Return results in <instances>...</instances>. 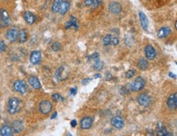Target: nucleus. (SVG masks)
<instances>
[{"mask_svg": "<svg viewBox=\"0 0 177 136\" xmlns=\"http://www.w3.org/2000/svg\"><path fill=\"white\" fill-rule=\"evenodd\" d=\"M108 10L113 14H119L122 10L121 3L118 2H112L108 5Z\"/></svg>", "mask_w": 177, "mask_h": 136, "instance_id": "nucleus-11", "label": "nucleus"}, {"mask_svg": "<svg viewBox=\"0 0 177 136\" xmlns=\"http://www.w3.org/2000/svg\"><path fill=\"white\" fill-rule=\"evenodd\" d=\"M13 134V130L10 125H3L0 129V135L2 136H12Z\"/></svg>", "mask_w": 177, "mask_h": 136, "instance_id": "nucleus-20", "label": "nucleus"}, {"mask_svg": "<svg viewBox=\"0 0 177 136\" xmlns=\"http://www.w3.org/2000/svg\"><path fill=\"white\" fill-rule=\"evenodd\" d=\"M28 39V34L25 29H21L19 32H17V40L19 42L24 43Z\"/></svg>", "mask_w": 177, "mask_h": 136, "instance_id": "nucleus-21", "label": "nucleus"}, {"mask_svg": "<svg viewBox=\"0 0 177 136\" xmlns=\"http://www.w3.org/2000/svg\"><path fill=\"white\" fill-rule=\"evenodd\" d=\"M63 73H64V68L63 67H59L57 68L56 73H55V76H56V78L58 81H62L63 78Z\"/></svg>", "mask_w": 177, "mask_h": 136, "instance_id": "nucleus-26", "label": "nucleus"}, {"mask_svg": "<svg viewBox=\"0 0 177 136\" xmlns=\"http://www.w3.org/2000/svg\"><path fill=\"white\" fill-rule=\"evenodd\" d=\"M103 0H94L93 3H92V7L95 9V8H97L102 3Z\"/></svg>", "mask_w": 177, "mask_h": 136, "instance_id": "nucleus-34", "label": "nucleus"}, {"mask_svg": "<svg viewBox=\"0 0 177 136\" xmlns=\"http://www.w3.org/2000/svg\"><path fill=\"white\" fill-rule=\"evenodd\" d=\"M176 27H177V21H176V22H175V28H176Z\"/></svg>", "mask_w": 177, "mask_h": 136, "instance_id": "nucleus-44", "label": "nucleus"}, {"mask_svg": "<svg viewBox=\"0 0 177 136\" xmlns=\"http://www.w3.org/2000/svg\"><path fill=\"white\" fill-rule=\"evenodd\" d=\"M11 128L13 130V132H15V133H21L24 130V125H23L22 121H18V120L13 121Z\"/></svg>", "mask_w": 177, "mask_h": 136, "instance_id": "nucleus-22", "label": "nucleus"}, {"mask_svg": "<svg viewBox=\"0 0 177 136\" xmlns=\"http://www.w3.org/2000/svg\"><path fill=\"white\" fill-rule=\"evenodd\" d=\"M112 79V75L110 74H107V77H106V80L109 81V80Z\"/></svg>", "mask_w": 177, "mask_h": 136, "instance_id": "nucleus-40", "label": "nucleus"}, {"mask_svg": "<svg viewBox=\"0 0 177 136\" xmlns=\"http://www.w3.org/2000/svg\"><path fill=\"white\" fill-rule=\"evenodd\" d=\"M171 33V29L167 26H164V27H162L160 28L158 32H157V36L158 38H164L166 37H167L169 34Z\"/></svg>", "mask_w": 177, "mask_h": 136, "instance_id": "nucleus-15", "label": "nucleus"}, {"mask_svg": "<svg viewBox=\"0 0 177 136\" xmlns=\"http://www.w3.org/2000/svg\"><path fill=\"white\" fill-rule=\"evenodd\" d=\"M13 89H14V91H17L18 93L24 95L26 93V91L28 90V87H27V85L25 81L17 80L13 84Z\"/></svg>", "mask_w": 177, "mask_h": 136, "instance_id": "nucleus-3", "label": "nucleus"}, {"mask_svg": "<svg viewBox=\"0 0 177 136\" xmlns=\"http://www.w3.org/2000/svg\"><path fill=\"white\" fill-rule=\"evenodd\" d=\"M166 105L168 108L171 110H176L177 108V94H172L169 96L167 100H166Z\"/></svg>", "mask_w": 177, "mask_h": 136, "instance_id": "nucleus-9", "label": "nucleus"}, {"mask_svg": "<svg viewBox=\"0 0 177 136\" xmlns=\"http://www.w3.org/2000/svg\"><path fill=\"white\" fill-rule=\"evenodd\" d=\"M112 37H113L112 34H107V35L103 38V45L109 46V43H110V41H111Z\"/></svg>", "mask_w": 177, "mask_h": 136, "instance_id": "nucleus-28", "label": "nucleus"}, {"mask_svg": "<svg viewBox=\"0 0 177 136\" xmlns=\"http://www.w3.org/2000/svg\"><path fill=\"white\" fill-rule=\"evenodd\" d=\"M6 50V44L3 41H0V53L3 52Z\"/></svg>", "mask_w": 177, "mask_h": 136, "instance_id": "nucleus-35", "label": "nucleus"}, {"mask_svg": "<svg viewBox=\"0 0 177 136\" xmlns=\"http://www.w3.org/2000/svg\"><path fill=\"white\" fill-rule=\"evenodd\" d=\"M139 19L140 21V25L144 30H147L148 27V18L146 17V15L143 12V11H140L139 12Z\"/></svg>", "mask_w": 177, "mask_h": 136, "instance_id": "nucleus-14", "label": "nucleus"}, {"mask_svg": "<svg viewBox=\"0 0 177 136\" xmlns=\"http://www.w3.org/2000/svg\"><path fill=\"white\" fill-rule=\"evenodd\" d=\"M110 123H111V125L114 127V128H116V129H122V128H123V126H124V120L122 119L121 117L119 116H115L114 117L111 121H110Z\"/></svg>", "mask_w": 177, "mask_h": 136, "instance_id": "nucleus-8", "label": "nucleus"}, {"mask_svg": "<svg viewBox=\"0 0 177 136\" xmlns=\"http://www.w3.org/2000/svg\"><path fill=\"white\" fill-rule=\"evenodd\" d=\"M51 98H52V100L55 101V102H58V101H63L64 100V98H63L60 94H57V93H54V94H52V96H51Z\"/></svg>", "mask_w": 177, "mask_h": 136, "instance_id": "nucleus-29", "label": "nucleus"}, {"mask_svg": "<svg viewBox=\"0 0 177 136\" xmlns=\"http://www.w3.org/2000/svg\"><path fill=\"white\" fill-rule=\"evenodd\" d=\"M29 60L32 64H39L42 60V53L39 51H34L30 54Z\"/></svg>", "mask_w": 177, "mask_h": 136, "instance_id": "nucleus-10", "label": "nucleus"}, {"mask_svg": "<svg viewBox=\"0 0 177 136\" xmlns=\"http://www.w3.org/2000/svg\"><path fill=\"white\" fill-rule=\"evenodd\" d=\"M169 76L172 78H176V75L175 74H173L172 73H169Z\"/></svg>", "mask_w": 177, "mask_h": 136, "instance_id": "nucleus-43", "label": "nucleus"}, {"mask_svg": "<svg viewBox=\"0 0 177 136\" xmlns=\"http://www.w3.org/2000/svg\"><path fill=\"white\" fill-rule=\"evenodd\" d=\"M101 74H95V78H101Z\"/></svg>", "mask_w": 177, "mask_h": 136, "instance_id": "nucleus-41", "label": "nucleus"}, {"mask_svg": "<svg viewBox=\"0 0 177 136\" xmlns=\"http://www.w3.org/2000/svg\"><path fill=\"white\" fill-rule=\"evenodd\" d=\"M63 0H55L53 4H52V7H51V11H53L54 13H57L59 11L60 9V7L62 3Z\"/></svg>", "mask_w": 177, "mask_h": 136, "instance_id": "nucleus-25", "label": "nucleus"}, {"mask_svg": "<svg viewBox=\"0 0 177 136\" xmlns=\"http://www.w3.org/2000/svg\"><path fill=\"white\" fill-rule=\"evenodd\" d=\"M157 134L159 136H166V135H171V134L168 133V131H166L165 125H163L162 122H158L157 125Z\"/></svg>", "mask_w": 177, "mask_h": 136, "instance_id": "nucleus-18", "label": "nucleus"}, {"mask_svg": "<svg viewBox=\"0 0 177 136\" xmlns=\"http://www.w3.org/2000/svg\"><path fill=\"white\" fill-rule=\"evenodd\" d=\"M69 92H70L71 96H75L77 94V88H71Z\"/></svg>", "mask_w": 177, "mask_h": 136, "instance_id": "nucleus-38", "label": "nucleus"}, {"mask_svg": "<svg viewBox=\"0 0 177 136\" xmlns=\"http://www.w3.org/2000/svg\"><path fill=\"white\" fill-rule=\"evenodd\" d=\"M144 54H145L146 58L148 60H154V59L156 58V56H157V51L155 50V48L153 46L149 45V44L145 46V47H144Z\"/></svg>", "mask_w": 177, "mask_h": 136, "instance_id": "nucleus-6", "label": "nucleus"}, {"mask_svg": "<svg viewBox=\"0 0 177 136\" xmlns=\"http://www.w3.org/2000/svg\"><path fill=\"white\" fill-rule=\"evenodd\" d=\"M51 49L54 51H58L61 49V45L60 42H54L52 45H51Z\"/></svg>", "mask_w": 177, "mask_h": 136, "instance_id": "nucleus-30", "label": "nucleus"}, {"mask_svg": "<svg viewBox=\"0 0 177 136\" xmlns=\"http://www.w3.org/2000/svg\"><path fill=\"white\" fill-rule=\"evenodd\" d=\"M10 16L5 9H0V28H7L10 25Z\"/></svg>", "mask_w": 177, "mask_h": 136, "instance_id": "nucleus-1", "label": "nucleus"}, {"mask_svg": "<svg viewBox=\"0 0 177 136\" xmlns=\"http://www.w3.org/2000/svg\"><path fill=\"white\" fill-rule=\"evenodd\" d=\"M118 44H119V39L117 37L113 36L112 38H111V41H110L109 46H118Z\"/></svg>", "mask_w": 177, "mask_h": 136, "instance_id": "nucleus-31", "label": "nucleus"}, {"mask_svg": "<svg viewBox=\"0 0 177 136\" xmlns=\"http://www.w3.org/2000/svg\"><path fill=\"white\" fill-rule=\"evenodd\" d=\"M135 74H136V70H134V69H129V70L126 73V78H128V79H130V78L134 77Z\"/></svg>", "mask_w": 177, "mask_h": 136, "instance_id": "nucleus-32", "label": "nucleus"}, {"mask_svg": "<svg viewBox=\"0 0 177 136\" xmlns=\"http://www.w3.org/2000/svg\"><path fill=\"white\" fill-rule=\"evenodd\" d=\"M29 83L34 89L39 90L41 88V83H40L39 80L35 76H31L29 78Z\"/></svg>", "mask_w": 177, "mask_h": 136, "instance_id": "nucleus-19", "label": "nucleus"}, {"mask_svg": "<svg viewBox=\"0 0 177 136\" xmlns=\"http://www.w3.org/2000/svg\"><path fill=\"white\" fill-rule=\"evenodd\" d=\"M94 0H85V5L87 7H90V6L92 5Z\"/></svg>", "mask_w": 177, "mask_h": 136, "instance_id": "nucleus-37", "label": "nucleus"}, {"mask_svg": "<svg viewBox=\"0 0 177 136\" xmlns=\"http://www.w3.org/2000/svg\"><path fill=\"white\" fill-rule=\"evenodd\" d=\"M65 28L66 29H79V24L77 21V19L73 16H70L69 21H67L65 25Z\"/></svg>", "mask_w": 177, "mask_h": 136, "instance_id": "nucleus-13", "label": "nucleus"}, {"mask_svg": "<svg viewBox=\"0 0 177 136\" xmlns=\"http://www.w3.org/2000/svg\"><path fill=\"white\" fill-rule=\"evenodd\" d=\"M69 7H70L69 2V1H65V0H63L62 3H61V5L60 7V9H59L58 12H59L61 15H65V14L69 11Z\"/></svg>", "mask_w": 177, "mask_h": 136, "instance_id": "nucleus-23", "label": "nucleus"}, {"mask_svg": "<svg viewBox=\"0 0 177 136\" xmlns=\"http://www.w3.org/2000/svg\"><path fill=\"white\" fill-rule=\"evenodd\" d=\"M148 67V61L145 60V59H140V60H139V63H138V68H140V70H145V69H147V68Z\"/></svg>", "mask_w": 177, "mask_h": 136, "instance_id": "nucleus-24", "label": "nucleus"}, {"mask_svg": "<svg viewBox=\"0 0 177 136\" xmlns=\"http://www.w3.org/2000/svg\"><path fill=\"white\" fill-rule=\"evenodd\" d=\"M93 62H94L93 67L96 68V70H98V71H101V70H102L103 68H104V64H103L102 61L100 60V59L95 60V61H93Z\"/></svg>", "mask_w": 177, "mask_h": 136, "instance_id": "nucleus-27", "label": "nucleus"}, {"mask_svg": "<svg viewBox=\"0 0 177 136\" xmlns=\"http://www.w3.org/2000/svg\"><path fill=\"white\" fill-rule=\"evenodd\" d=\"M137 102L138 103L142 106L144 108H147L150 105L151 103V99L146 94H141L140 96H139L138 99H137Z\"/></svg>", "mask_w": 177, "mask_h": 136, "instance_id": "nucleus-7", "label": "nucleus"}, {"mask_svg": "<svg viewBox=\"0 0 177 136\" xmlns=\"http://www.w3.org/2000/svg\"><path fill=\"white\" fill-rule=\"evenodd\" d=\"M20 105V100L16 97H11L8 101V112L9 113L15 114L18 110Z\"/></svg>", "mask_w": 177, "mask_h": 136, "instance_id": "nucleus-4", "label": "nucleus"}, {"mask_svg": "<svg viewBox=\"0 0 177 136\" xmlns=\"http://www.w3.org/2000/svg\"><path fill=\"white\" fill-rule=\"evenodd\" d=\"M70 125H71L72 127H75V126H77V125H78V122H77L76 120H73V121H71Z\"/></svg>", "mask_w": 177, "mask_h": 136, "instance_id": "nucleus-39", "label": "nucleus"}, {"mask_svg": "<svg viewBox=\"0 0 177 136\" xmlns=\"http://www.w3.org/2000/svg\"><path fill=\"white\" fill-rule=\"evenodd\" d=\"M23 17H24V20L25 21V22L29 24V25L34 24L35 22V21H36V17L31 11H25L24 14H23Z\"/></svg>", "mask_w": 177, "mask_h": 136, "instance_id": "nucleus-16", "label": "nucleus"}, {"mask_svg": "<svg viewBox=\"0 0 177 136\" xmlns=\"http://www.w3.org/2000/svg\"><path fill=\"white\" fill-rule=\"evenodd\" d=\"M57 113L56 112V113H54L53 115L51 117V119H54V118H56V117H57Z\"/></svg>", "mask_w": 177, "mask_h": 136, "instance_id": "nucleus-42", "label": "nucleus"}, {"mask_svg": "<svg viewBox=\"0 0 177 136\" xmlns=\"http://www.w3.org/2000/svg\"><path fill=\"white\" fill-rule=\"evenodd\" d=\"M6 38L11 42H14L17 40V31L14 29H11L7 31L6 33Z\"/></svg>", "mask_w": 177, "mask_h": 136, "instance_id": "nucleus-17", "label": "nucleus"}, {"mask_svg": "<svg viewBox=\"0 0 177 136\" xmlns=\"http://www.w3.org/2000/svg\"><path fill=\"white\" fill-rule=\"evenodd\" d=\"M148 1H151V0H148Z\"/></svg>", "mask_w": 177, "mask_h": 136, "instance_id": "nucleus-45", "label": "nucleus"}, {"mask_svg": "<svg viewBox=\"0 0 177 136\" xmlns=\"http://www.w3.org/2000/svg\"><path fill=\"white\" fill-rule=\"evenodd\" d=\"M91 78H84V79L82 80V84L83 85H87L89 83V82H91Z\"/></svg>", "mask_w": 177, "mask_h": 136, "instance_id": "nucleus-36", "label": "nucleus"}, {"mask_svg": "<svg viewBox=\"0 0 177 136\" xmlns=\"http://www.w3.org/2000/svg\"><path fill=\"white\" fill-rule=\"evenodd\" d=\"M99 59H100V57H99V54H98V53H94V54H92V55L88 56V60H89V61H90V60L95 61V60H99Z\"/></svg>", "mask_w": 177, "mask_h": 136, "instance_id": "nucleus-33", "label": "nucleus"}, {"mask_svg": "<svg viewBox=\"0 0 177 136\" xmlns=\"http://www.w3.org/2000/svg\"><path fill=\"white\" fill-rule=\"evenodd\" d=\"M93 123V119L90 117H83V119L81 120L80 121V125H81V128L83 130H88L90 129Z\"/></svg>", "mask_w": 177, "mask_h": 136, "instance_id": "nucleus-12", "label": "nucleus"}, {"mask_svg": "<svg viewBox=\"0 0 177 136\" xmlns=\"http://www.w3.org/2000/svg\"><path fill=\"white\" fill-rule=\"evenodd\" d=\"M145 86V80L142 77H138L136 78L133 82H131L130 85V90L131 91H140L142 90Z\"/></svg>", "mask_w": 177, "mask_h": 136, "instance_id": "nucleus-2", "label": "nucleus"}, {"mask_svg": "<svg viewBox=\"0 0 177 136\" xmlns=\"http://www.w3.org/2000/svg\"><path fill=\"white\" fill-rule=\"evenodd\" d=\"M52 110V104L49 100H43L39 103V111L41 113L48 114Z\"/></svg>", "mask_w": 177, "mask_h": 136, "instance_id": "nucleus-5", "label": "nucleus"}]
</instances>
